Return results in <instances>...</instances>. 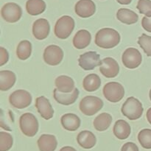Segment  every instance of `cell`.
I'll use <instances>...</instances> for the list:
<instances>
[{
  "label": "cell",
  "instance_id": "3957f363",
  "mask_svg": "<svg viewBox=\"0 0 151 151\" xmlns=\"http://www.w3.org/2000/svg\"><path fill=\"white\" fill-rule=\"evenodd\" d=\"M75 25V20L71 16H62L57 21L55 25V35L60 39H66L73 32Z\"/></svg>",
  "mask_w": 151,
  "mask_h": 151
},
{
  "label": "cell",
  "instance_id": "2e32d148",
  "mask_svg": "<svg viewBox=\"0 0 151 151\" xmlns=\"http://www.w3.org/2000/svg\"><path fill=\"white\" fill-rule=\"evenodd\" d=\"M53 96L57 103L63 106H69L75 103L77 99L78 98L79 90L75 88V90L71 93H61L57 88H55L53 91Z\"/></svg>",
  "mask_w": 151,
  "mask_h": 151
},
{
  "label": "cell",
  "instance_id": "1f68e13d",
  "mask_svg": "<svg viewBox=\"0 0 151 151\" xmlns=\"http://www.w3.org/2000/svg\"><path fill=\"white\" fill-rule=\"evenodd\" d=\"M137 8L141 14L145 15V16L151 17V0H139Z\"/></svg>",
  "mask_w": 151,
  "mask_h": 151
},
{
  "label": "cell",
  "instance_id": "4fadbf2b",
  "mask_svg": "<svg viewBox=\"0 0 151 151\" xmlns=\"http://www.w3.org/2000/svg\"><path fill=\"white\" fill-rule=\"evenodd\" d=\"M76 14L81 18L92 16L96 11V6L92 0H80L75 7Z\"/></svg>",
  "mask_w": 151,
  "mask_h": 151
},
{
  "label": "cell",
  "instance_id": "52a82bcc",
  "mask_svg": "<svg viewBox=\"0 0 151 151\" xmlns=\"http://www.w3.org/2000/svg\"><path fill=\"white\" fill-rule=\"evenodd\" d=\"M9 102L13 107L18 109L27 108L32 103V96L26 90H16L9 97Z\"/></svg>",
  "mask_w": 151,
  "mask_h": 151
},
{
  "label": "cell",
  "instance_id": "4dcf8cb0",
  "mask_svg": "<svg viewBox=\"0 0 151 151\" xmlns=\"http://www.w3.org/2000/svg\"><path fill=\"white\" fill-rule=\"evenodd\" d=\"M138 44L144 50L145 54L149 57H151V36L143 33L139 38Z\"/></svg>",
  "mask_w": 151,
  "mask_h": 151
},
{
  "label": "cell",
  "instance_id": "d6986e66",
  "mask_svg": "<svg viewBox=\"0 0 151 151\" xmlns=\"http://www.w3.org/2000/svg\"><path fill=\"white\" fill-rule=\"evenodd\" d=\"M77 141L79 145L84 149H91L96 145L97 139L92 132L83 131L78 134Z\"/></svg>",
  "mask_w": 151,
  "mask_h": 151
},
{
  "label": "cell",
  "instance_id": "74e56055",
  "mask_svg": "<svg viewBox=\"0 0 151 151\" xmlns=\"http://www.w3.org/2000/svg\"><path fill=\"white\" fill-rule=\"evenodd\" d=\"M147 121L149 122V123L151 125V108L147 110Z\"/></svg>",
  "mask_w": 151,
  "mask_h": 151
},
{
  "label": "cell",
  "instance_id": "d6a6232c",
  "mask_svg": "<svg viewBox=\"0 0 151 151\" xmlns=\"http://www.w3.org/2000/svg\"><path fill=\"white\" fill-rule=\"evenodd\" d=\"M9 60V54L7 50L4 47H0V66L5 64Z\"/></svg>",
  "mask_w": 151,
  "mask_h": 151
},
{
  "label": "cell",
  "instance_id": "ac0fdd59",
  "mask_svg": "<svg viewBox=\"0 0 151 151\" xmlns=\"http://www.w3.org/2000/svg\"><path fill=\"white\" fill-rule=\"evenodd\" d=\"M55 83L56 88L61 93H71L75 88L73 79L66 75H60L58 77Z\"/></svg>",
  "mask_w": 151,
  "mask_h": 151
},
{
  "label": "cell",
  "instance_id": "e0dca14e",
  "mask_svg": "<svg viewBox=\"0 0 151 151\" xmlns=\"http://www.w3.org/2000/svg\"><path fill=\"white\" fill-rule=\"evenodd\" d=\"M37 143L40 151H55L58 146V141L55 137L50 134L41 135Z\"/></svg>",
  "mask_w": 151,
  "mask_h": 151
},
{
  "label": "cell",
  "instance_id": "7c38bea8",
  "mask_svg": "<svg viewBox=\"0 0 151 151\" xmlns=\"http://www.w3.org/2000/svg\"><path fill=\"white\" fill-rule=\"evenodd\" d=\"M100 72L106 78H115L119 72V66L115 59L110 57L106 58L102 60V63L100 66Z\"/></svg>",
  "mask_w": 151,
  "mask_h": 151
},
{
  "label": "cell",
  "instance_id": "f546056e",
  "mask_svg": "<svg viewBox=\"0 0 151 151\" xmlns=\"http://www.w3.org/2000/svg\"><path fill=\"white\" fill-rule=\"evenodd\" d=\"M138 140L142 147L145 149H151V130H142L138 134Z\"/></svg>",
  "mask_w": 151,
  "mask_h": 151
},
{
  "label": "cell",
  "instance_id": "277c9868",
  "mask_svg": "<svg viewBox=\"0 0 151 151\" xmlns=\"http://www.w3.org/2000/svg\"><path fill=\"white\" fill-rule=\"evenodd\" d=\"M19 126L24 135L28 137H32L38 133V119L31 113H25L19 119Z\"/></svg>",
  "mask_w": 151,
  "mask_h": 151
},
{
  "label": "cell",
  "instance_id": "30bf717a",
  "mask_svg": "<svg viewBox=\"0 0 151 151\" xmlns=\"http://www.w3.org/2000/svg\"><path fill=\"white\" fill-rule=\"evenodd\" d=\"M78 63L79 66L83 70L89 71L92 70L97 66H100L102 60H100L99 54L96 52L90 51L81 55L78 59Z\"/></svg>",
  "mask_w": 151,
  "mask_h": 151
},
{
  "label": "cell",
  "instance_id": "836d02e7",
  "mask_svg": "<svg viewBox=\"0 0 151 151\" xmlns=\"http://www.w3.org/2000/svg\"><path fill=\"white\" fill-rule=\"evenodd\" d=\"M121 151H139V147L134 142H127L122 147Z\"/></svg>",
  "mask_w": 151,
  "mask_h": 151
},
{
  "label": "cell",
  "instance_id": "f35d334b",
  "mask_svg": "<svg viewBox=\"0 0 151 151\" xmlns=\"http://www.w3.org/2000/svg\"><path fill=\"white\" fill-rule=\"evenodd\" d=\"M149 96H150V100H151V89H150V93H149Z\"/></svg>",
  "mask_w": 151,
  "mask_h": 151
},
{
  "label": "cell",
  "instance_id": "ffe728a7",
  "mask_svg": "<svg viewBox=\"0 0 151 151\" xmlns=\"http://www.w3.org/2000/svg\"><path fill=\"white\" fill-rule=\"evenodd\" d=\"M60 122L64 129L69 131H75L81 126V119L75 114H66L60 119Z\"/></svg>",
  "mask_w": 151,
  "mask_h": 151
},
{
  "label": "cell",
  "instance_id": "603a6c76",
  "mask_svg": "<svg viewBox=\"0 0 151 151\" xmlns=\"http://www.w3.org/2000/svg\"><path fill=\"white\" fill-rule=\"evenodd\" d=\"M16 81V75L11 71L2 70L0 72V90L7 91L14 86Z\"/></svg>",
  "mask_w": 151,
  "mask_h": 151
},
{
  "label": "cell",
  "instance_id": "5b68a950",
  "mask_svg": "<svg viewBox=\"0 0 151 151\" xmlns=\"http://www.w3.org/2000/svg\"><path fill=\"white\" fill-rule=\"evenodd\" d=\"M80 110L86 116H93L103 107V102L100 98L94 96H86L81 100L79 105Z\"/></svg>",
  "mask_w": 151,
  "mask_h": 151
},
{
  "label": "cell",
  "instance_id": "ba28073f",
  "mask_svg": "<svg viewBox=\"0 0 151 151\" xmlns=\"http://www.w3.org/2000/svg\"><path fill=\"white\" fill-rule=\"evenodd\" d=\"M1 17L9 23L17 22L22 16V10L19 4L13 2L6 3L1 10Z\"/></svg>",
  "mask_w": 151,
  "mask_h": 151
},
{
  "label": "cell",
  "instance_id": "44dd1931",
  "mask_svg": "<svg viewBox=\"0 0 151 151\" xmlns=\"http://www.w3.org/2000/svg\"><path fill=\"white\" fill-rule=\"evenodd\" d=\"M91 35L88 31L81 29L75 34L73 38V45L78 50H82L88 47L91 43Z\"/></svg>",
  "mask_w": 151,
  "mask_h": 151
},
{
  "label": "cell",
  "instance_id": "e575fe53",
  "mask_svg": "<svg viewBox=\"0 0 151 151\" xmlns=\"http://www.w3.org/2000/svg\"><path fill=\"white\" fill-rule=\"evenodd\" d=\"M142 26L147 32H151V17L145 16L142 20Z\"/></svg>",
  "mask_w": 151,
  "mask_h": 151
},
{
  "label": "cell",
  "instance_id": "83f0119b",
  "mask_svg": "<svg viewBox=\"0 0 151 151\" xmlns=\"http://www.w3.org/2000/svg\"><path fill=\"white\" fill-rule=\"evenodd\" d=\"M32 53V44L27 40L22 41L16 48V55L18 58L25 60L29 58Z\"/></svg>",
  "mask_w": 151,
  "mask_h": 151
},
{
  "label": "cell",
  "instance_id": "8d00e7d4",
  "mask_svg": "<svg viewBox=\"0 0 151 151\" xmlns=\"http://www.w3.org/2000/svg\"><path fill=\"white\" fill-rule=\"evenodd\" d=\"M118 3L121 4H129L132 1V0H116Z\"/></svg>",
  "mask_w": 151,
  "mask_h": 151
},
{
  "label": "cell",
  "instance_id": "d590c367",
  "mask_svg": "<svg viewBox=\"0 0 151 151\" xmlns=\"http://www.w3.org/2000/svg\"><path fill=\"white\" fill-rule=\"evenodd\" d=\"M60 151H77L74 147H69V146H66V147H63L60 149Z\"/></svg>",
  "mask_w": 151,
  "mask_h": 151
},
{
  "label": "cell",
  "instance_id": "d4e9b609",
  "mask_svg": "<svg viewBox=\"0 0 151 151\" xmlns=\"http://www.w3.org/2000/svg\"><path fill=\"white\" fill-rule=\"evenodd\" d=\"M46 3L44 0H27L26 3L27 12L31 16H38L46 10Z\"/></svg>",
  "mask_w": 151,
  "mask_h": 151
},
{
  "label": "cell",
  "instance_id": "7402d4cb",
  "mask_svg": "<svg viewBox=\"0 0 151 151\" xmlns=\"http://www.w3.org/2000/svg\"><path fill=\"white\" fill-rule=\"evenodd\" d=\"M114 134L119 139L123 140L128 138L131 134V126L126 121L123 119H119L114 124L113 128Z\"/></svg>",
  "mask_w": 151,
  "mask_h": 151
},
{
  "label": "cell",
  "instance_id": "5bb4252c",
  "mask_svg": "<svg viewBox=\"0 0 151 151\" xmlns=\"http://www.w3.org/2000/svg\"><path fill=\"white\" fill-rule=\"evenodd\" d=\"M35 106L41 117L44 118V119L49 120L53 117L54 110H53L49 100H47L45 97L41 96V97H37L35 100Z\"/></svg>",
  "mask_w": 151,
  "mask_h": 151
},
{
  "label": "cell",
  "instance_id": "6da1fadb",
  "mask_svg": "<svg viewBox=\"0 0 151 151\" xmlns=\"http://www.w3.org/2000/svg\"><path fill=\"white\" fill-rule=\"evenodd\" d=\"M120 35L112 28H103L97 32L95 44L97 47L103 49H111L120 42Z\"/></svg>",
  "mask_w": 151,
  "mask_h": 151
},
{
  "label": "cell",
  "instance_id": "8992f818",
  "mask_svg": "<svg viewBox=\"0 0 151 151\" xmlns=\"http://www.w3.org/2000/svg\"><path fill=\"white\" fill-rule=\"evenodd\" d=\"M106 99L111 103L120 101L125 96V89L122 84L117 82H109L104 86L103 90Z\"/></svg>",
  "mask_w": 151,
  "mask_h": 151
},
{
  "label": "cell",
  "instance_id": "7a4b0ae2",
  "mask_svg": "<svg viewBox=\"0 0 151 151\" xmlns=\"http://www.w3.org/2000/svg\"><path fill=\"white\" fill-rule=\"evenodd\" d=\"M142 104L138 99L134 97H128L121 109L122 114L130 120L139 119L143 114Z\"/></svg>",
  "mask_w": 151,
  "mask_h": 151
},
{
  "label": "cell",
  "instance_id": "484cf974",
  "mask_svg": "<svg viewBox=\"0 0 151 151\" xmlns=\"http://www.w3.org/2000/svg\"><path fill=\"white\" fill-rule=\"evenodd\" d=\"M101 86V80L96 74H90L85 77L83 81V87L84 89L89 92L97 91Z\"/></svg>",
  "mask_w": 151,
  "mask_h": 151
},
{
  "label": "cell",
  "instance_id": "cb8c5ba5",
  "mask_svg": "<svg viewBox=\"0 0 151 151\" xmlns=\"http://www.w3.org/2000/svg\"><path fill=\"white\" fill-rule=\"evenodd\" d=\"M116 18L125 24H133L138 22L139 16L135 12L126 8H120L116 13Z\"/></svg>",
  "mask_w": 151,
  "mask_h": 151
},
{
  "label": "cell",
  "instance_id": "8fae6325",
  "mask_svg": "<svg viewBox=\"0 0 151 151\" xmlns=\"http://www.w3.org/2000/svg\"><path fill=\"white\" fill-rule=\"evenodd\" d=\"M63 58V52L57 45H50L44 52V60L50 66H57Z\"/></svg>",
  "mask_w": 151,
  "mask_h": 151
},
{
  "label": "cell",
  "instance_id": "f1b7e54d",
  "mask_svg": "<svg viewBox=\"0 0 151 151\" xmlns=\"http://www.w3.org/2000/svg\"><path fill=\"white\" fill-rule=\"evenodd\" d=\"M13 139L10 134L4 131L0 132V151H8L12 147Z\"/></svg>",
  "mask_w": 151,
  "mask_h": 151
},
{
  "label": "cell",
  "instance_id": "9a60e30c",
  "mask_svg": "<svg viewBox=\"0 0 151 151\" xmlns=\"http://www.w3.org/2000/svg\"><path fill=\"white\" fill-rule=\"evenodd\" d=\"M50 26L45 19H37L32 24V34L38 40H44L50 34Z\"/></svg>",
  "mask_w": 151,
  "mask_h": 151
},
{
  "label": "cell",
  "instance_id": "9c48e42d",
  "mask_svg": "<svg viewBox=\"0 0 151 151\" xmlns=\"http://www.w3.org/2000/svg\"><path fill=\"white\" fill-rule=\"evenodd\" d=\"M122 61L124 66L128 69H136L139 67L142 61V56L140 52L136 48H128L123 52Z\"/></svg>",
  "mask_w": 151,
  "mask_h": 151
},
{
  "label": "cell",
  "instance_id": "4316f807",
  "mask_svg": "<svg viewBox=\"0 0 151 151\" xmlns=\"http://www.w3.org/2000/svg\"><path fill=\"white\" fill-rule=\"evenodd\" d=\"M112 122V116L107 113L100 114L94 120V127L97 131H104L110 127Z\"/></svg>",
  "mask_w": 151,
  "mask_h": 151
}]
</instances>
